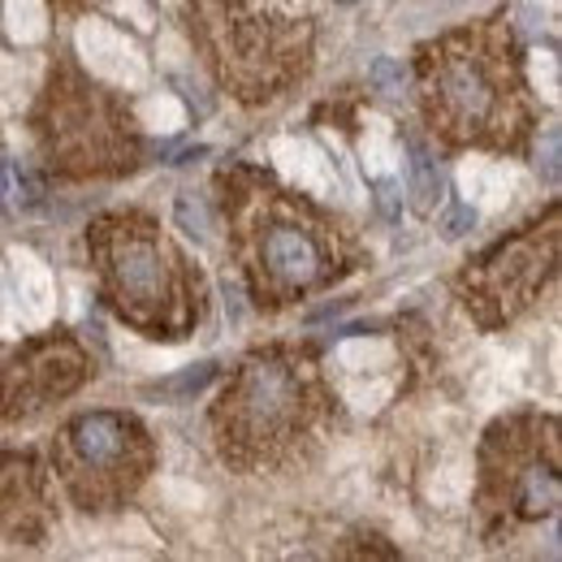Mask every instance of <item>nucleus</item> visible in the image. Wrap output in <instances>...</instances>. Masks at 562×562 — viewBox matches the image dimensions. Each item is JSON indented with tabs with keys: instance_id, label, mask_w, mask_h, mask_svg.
I'll return each mask as SVG.
<instances>
[{
	"instance_id": "f257e3e1",
	"label": "nucleus",
	"mask_w": 562,
	"mask_h": 562,
	"mask_svg": "<svg viewBox=\"0 0 562 562\" xmlns=\"http://www.w3.org/2000/svg\"><path fill=\"white\" fill-rule=\"evenodd\" d=\"M424 100L432 131L446 139L515 143L524 131V104L510 35L485 26L424 48Z\"/></svg>"
},
{
	"instance_id": "f03ea898",
	"label": "nucleus",
	"mask_w": 562,
	"mask_h": 562,
	"mask_svg": "<svg viewBox=\"0 0 562 562\" xmlns=\"http://www.w3.org/2000/svg\"><path fill=\"white\" fill-rule=\"evenodd\" d=\"M91 256L104 299L151 338H178L200 321V290L191 294L187 260L143 216H104L91 229Z\"/></svg>"
},
{
	"instance_id": "7ed1b4c3",
	"label": "nucleus",
	"mask_w": 562,
	"mask_h": 562,
	"mask_svg": "<svg viewBox=\"0 0 562 562\" xmlns=\"http://www.w3.org/2000/svg\"><path fill=\"white\" fill-rule=\"evenodd\" d=\"M321 416L312 372L281 351L256 355L243 363L234 385L221 394L216 424L225 459L238 468L278 463L281 454L294 450L299 437L312 432Z\"/></svg>"
},
{
	"instance_id": "20e7f679",
	"label": "nucleus",
	"mask_w": 562,
	"mask_h": 562,
	"mask_svg": "<svg viewBox=\"0 0 562 562\" xmlns=\"http://www.w3.org/2000/svg\"><path fill=\"white\" fill-rule=\"evenodd\" d=\"M243 269L251 278L256 299L285 303L303 290L329 281L334 269V229L316 221L299 200H260L251 195L243 225L234 234Z\"/></svg>"
},
{
	"instance_id": "39448f33",
	"label": "nucleus",
	"mask_w": 562,
	"mask_h": 562,
	"mask_svg": "<svg viewBox=\"0 0 562 562\" xmlns=\"http://www.w3.org/2000/svg\"><path fill=\"white\" fill-rule=\"evenodd\" d=\"M57 463L74 502L87 510H113L151 468V441L139 420L117 412H91L74 420L57 441Z\"/></svg>"
},
{
	"instance_id": "423d86ee",
	"label": "nucleus",
	"mask_w": 562,
	"mask_h": 562,
	"mask_svg": "<svg viewBox=\"0 0 562 562\" xmlns=\"http://www.w3.org/2000/svg\"><path fill=\"white\" fill-rule=\"evenodd\" d=\"M48 156L66 173H95V169H122L135 156L131 122H122L117 100H109L100 87L82 82L66 87V78L53 74L48 91V122H44Z\"/></svg>"
},
{
	"instance_id": "0eeeda50",
	"label": "nucleus",
	"mask_w": 562,
	"mask_h": 562,
	"mask_svg": "<svg viewBox=\"0 0 562 562\" xmlns=\"http://www.w3.org/2000/svg\"><path fill=\"white\" fill-rule=\"evenodd\" d=\"M528 432H519V420L497 424L485 441V497L493 510H510L519 519L554 515L562 502L559 485V446L554 420H524Z\"/></svg>"
},
{
	"instance_id": "6e6552de",
	"label": "nucleus",
	"mask_w": 562,
	"mask_h": 562,
	"mask_svg": "<svg viewBox=\"0 0 562 562\" xmlns=\"http://www.w3.org/2000/svg\"><path fill=\"white\" fill-rule=\"evenodd\" d=\"M554 269V221L532 225L528 234L502 243L493 256H485L468 278H463V299L481 316V325H502L510 321Z\"/></svg>"
},
{
	"instance_id": "1a4fd4ad",
	"label": "nucleus",
	"mask_w": 562,
	"mask_h": 562,
	"mask_svg": "<svg viewBox=\"0 0 562 562\" xmlns=\"http://www.w3.org/2000/svg\"><path fill=\"white\" fill-rule=\"evenodd\" d=\"M87 376V359L70 338H44L9 359L0 372V420H26Z\"/></svg>"
},
{
	"instance_id": "9d476101",
	"label": "nucleus",
	"mask_w": 562,
	"mask_h": 562,
	"mask_svg": "<svg viewBox=\"0 0 562 562\" xmlns=\"http://www.w3.org/2000/svg\"><path fill=\"white\" fill-rule=\"evenodd\" d=\"M44 528V485L26 454H0V532L35 541Z\"/></svg>"
},
{
	"instance_id": "9b49d317",
	"label": "nucleus",
	"mask_w": 562,
	"mask_h": 562,
	"mask_svg": "<svg viewBox=\"0 0 562 562\" xmlns=\"http://www.w3.org/2000/svg\"><path fill=\"white\" fill-rule=\"evenodd\" d=\"M212 376H216V363H195V368H187V372H178V376H169V381H156V385H147V394H156V398H169V403H187V398H195L204 385H209Z\"/></svg>"
},
{
	"instance_id": "f8f14e48",
	"label": "nucleus",
	"mask_w": 562,
	"mask_h": 562,
	"mask_svg": "<svg viewBox=\"0 0 562 562\" xmlns=\"http://www.w3.org/2000/svg\"><path fill=\"white\" fill-rule=\"evenodd\" d=\"M412 173H416V191L424 200H432V191L441 187V173H437V165L424 156L420 147H412Z\"/></svg>"
},
{
	"instance_id": "ddd939ff",
	"label": "nucleus",
	"mask_w": 562,
	"mask_h": 562,
	"mask_svg": "<svg viewBox=\"0 0 562 562\" xmlns=\"http://www.w3.org/2000/svg\"><path fill=\"white\" fill-rule=\"evenodd\" d=\"M476 225V212L468 209V204H450V212H446V221H441V229H446V238H459V234H468Z\"/></svg>"
},
{
	"instance_id": "4468645a",
	"label": "nucleus",
	"mask_w": 562,
	"mask_h": 562,
	"mask_svg": "<svg viewBox=\"0 0 562 562\" xmlns=\"http://www.w3.org/2000/svg\"><path fill=\"white\" fill-rule=\"evenodd\" d=\"M376 204H381V212H385L390 221H398V212H403V195H398V187H394V182H381V187H376Z\"/></svg>"
},
{
	"instance_id": "2eb2a0df",
	"label": "nucleus",
	"mask_w": 562,
	"mask_h": 562,
	"mask_svg": "<svg viewBox=\"0 0 562 562\" xmlns=\"http://www.w3.org/2000/svg\"><path fill=\"white\" fill-rule=\"evenodd\" d=\"M372 78H376L381 87H403V66H394V61L381 57V61L372 66Z\"/></svg>"
},
{
	"instance_id": "dca6fc26",
	"label": "nucleus",
	"mask_w": 562,
	"mask_h": 562,
	"mask_svg": "<svg viewBox=\"0 0 562 562\" xmlns=\"http://www.w3.org/2000/svg\"><path fill=\"white\" fill-rule=\"evenodd\" d=\"M546 178L559 182V135H550V151H546Z\"/></svg>"
},
{
	"instance_id": "f3484780",
	"label": "nucleus",
	"mask_w": 562,
	"mask_h": 562,
	"mask_svg": "<svg viewBox=\"0 0 562 562\" xmlns=\"http://www.w3.org/2000/svg\"><path fill=\"white\" fill-rule=\"evenodd\" d=\"M342 4H355V0H342Z\"/></svg>"
}]
</instances>
